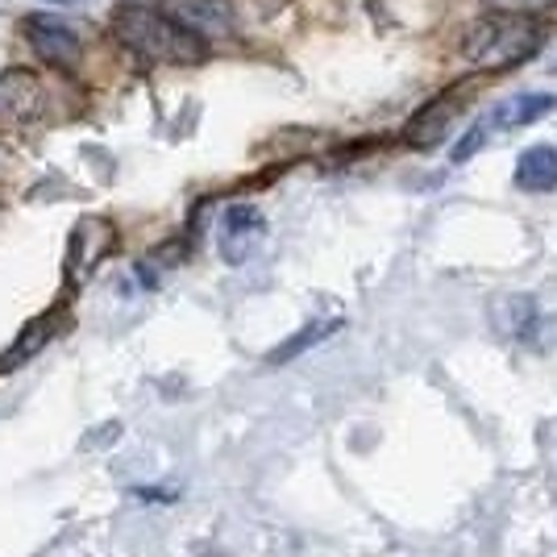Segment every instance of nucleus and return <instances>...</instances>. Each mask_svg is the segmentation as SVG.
Here are the masks:
<instances>
[{
  "label": "nucleus",
  "instance_id": "5",
  "mask_svg": "<svg viewBox=\"0 0 557 557\" xmlns=\"http://www.w3.org/2000/svg\"><path fill=\"white\" fill-rule=\"evenodd\" d=\"M262 233H267V221L250 205H237V209L225 212L221 216V255H225V262H246L262 242Z\"/></svg>",
  "mask_w": 557,
  "mask_h": 557
},
{
  "label": "nucleus",
  "instance_id": "7",
  "mask_svg": "<svg viewBox=\"0 0 557 557\" xmlns=\"http://www.w3.org/2000/svg\"><path fill=\"white\" fill-rule=\"evenodd\" d=\"M554 109H557L554 92H520L511 96V100H504V104H495L483 125H487V134L491 129H524V125L541 121L545 113H554Z\"/></svg>",
  "mask_w": 557,
  "mask_h": 557
},
{
  "label": "nucleus",
  "instance_id": "6",
  "mask_svg": "<svg viewBox=\"0 0 557 557\" xmlns=\"http://www.w3.org/2000/svg\"><path fill=\"white\" fill-rule=\"evenodd\" d=\"M454 121H458V100H454V96L429 100V104L408 121V146H417V150H433V146H442L445 134L454 129Z\"/></svg>",
  "mask_w": 557,
  "mask_h": 557
},
{
  "label": "nucleus",
  "instance_id": "3",
  "mask_svg": "<svg viewBox=\"0 0 557 557\" xmlns=\"http://www.w3.org/2000/svg\"><path fill=\"white\" fill-rule=\"evenodd\" d=\"M22 29L42 63H50V67H75V63H79V34H75L63 17L34 13V17H25Z\"/></svg>",
  "mask_w": 557,
  "mask_h": 557
},
{
  "label": "nucleus",
  "instance_id": "9",
  "mask_svg": "<svg viewBox=\"0 0 557 557\" xmlns=\"http://www.w3.org/2000/svg\"><path fill=\"white\" fill-rule=\"evenodd\" d=\"M516 187L520 191H554L557 187V150L554 146H533L516 163Z\"/></svg>",
  "mask_w": 557,
  "mask_h": 557
},
{
  "label": "nucleus",
  "instance_id": "2",
  "mask_svg": "<svg viewBox=\"0 0 557 557\" xmlns=\"http://www.w3.org/2000/svg\"><path fill=\"white\" fill-rule=\"evenodd\" d=\"M462 59L479 71H499L511 63L533 59L541 47V29L533 17H516V13H491L470 22V29L462 34Z\"/></svg>",
  "mask_w": 557,
  "mask_h": 557
},
{
  "label": "nucleus",
  "instance_id": "11",
  "mask_svg": "<svg viewBox=\"0 0 557 557\" xmlns=\"http://www.w3.org/2000/svg\"><path fill=\"white\" fill-rule=\"evenodd\" d=\"M342 325H346L342 317H321V321H308V325H304L300 333H292V337H287V342H283V346H278L267 362H271V367H283V362H292V358L308 354L312 346H321V342H325V337H333Z\"/></svg>",
  "mask_w": 557,
  "mask_h": 557
},
{
  "label": "nucleus",
  "instance_id": "13",
  "mask_svg": "<svg viewBox=\"0 0 557 557\" xmlns=\"http://www.w3.org/2000/svg\"><path fill=\"white\" fill-rule=\"evenodd\" d=\"M483 141H487V125H474L462 141H458V150H454V163H466L470 154H479L483 150Z\"/></svg>",
  "mask_w": 557,
  "mask_h": 557
},
{
  "label": "nucleus",
  "instance_id": "15",
  "mask_svg": "<svg viewBox=\"0 0 557 557\" xmlns=\"http://www.w3.org/2000/svg\"><path fill=\"white\" fill-rule=\"evenodd\" d=\"M138 499H150V504H163V499H180V491H154V487H134Z\"/></svg>",
  "mask_w": 557,
  "mask_h": 557
},
{
  "label": "nucleus",
  "instance_id": "10",
  "mask_svg": "<svg viewBox=\"0 0 557 557\" xmlns=\"http://www.w3.org/2000/svg\"><path fill=\"white\" fill-rule=\"evenodd\" d=\"M536 325H541V312L529 296H511V300L495 304V329L504 337H516V342H536Z\"/></svg>",
  "mask_w": 557,
  "mask_h": 557
},
{
  "label": "nucleus",
  "instance_id": "14",
  "mask_svg": "<svg viewBox=\"0 0 557 557\" xmlns=\"http://www.w3.org/2000/svg\"><path fill=\"white\" fill-rule=\"evenodd\" d=\"M499 13H516V17H529L533 9H545V4H557V0H491Z\"/></svg>",
  "mask_w": 557,
  "mask_h": 557
},
{
  "label": "nucleus",
  "instance_id": "1",
  "mask_svg": "<svg viewBox=\"0 0 557 557\" xmlns=\"http://www.w3.org/2000/svg\"><path fill=\"white\" fill-rule=\"evenodd\" d=\"M113 34L121 47H129L146 63L187 67L205 59V38L187 34L180 22H171L166 13L146 9V4H121L113 13Z\"/></svg>",
  "mask_w": 557,
  "mask_h": 557
},
{
  "label": "nucleus",
  "instance_id": "12",
  "mask_svg": "<svg viewBox=\"0 0 557 557\" xmlns=\"http://www.w3.org/2000/svg\"><path fill=\"white\" fill-rule=\"evenodd\" d=\"M50 333H54V317H42V321H38V329H25L22 342H17V346H13V354L4 358V367H17V362H25L29 354H38Z\"/></svg>",
  "mask_w": 557,
  "mask_h": 557
},
{
  "label": "nucleus",
  "instance_id": "4",
  "mask_svg": "<svg viewBox=\"0 0 557 557\" xmlns=\"http://www.w3.org/2000/svg\"><path fill=\"white\" fill-rule=\"evenodd\" d=\"M47 109L42 79L34 71H4L0 75V125H25Z\"/></svg>",
  "mask_w": 557,
  "mask_h": 557
},
{
  "label": "nucleus",
  "instance_id": "8",
  "mask_svg": "<svg viewBox=\"0 0 557 557\" xmlns=\"http://www.w3.org/2000/svg\"><path fill=\"white\" fill-rule=\"evenodd\" d=\"M163 13L171 22L184 25L187 34H196V38H209V34H225L230 29L225 9L212 4V0H166Z\"/></svg>",
  "mask_w": 557,
  "mask_h": 557
},
{
  "label": "nucleus",
  "instance_id": "16",
  "mask_svg": "<svg viewBox=\"0 0 557 557\" xmlns=\"http://www.w3.org/2000/svg\"><path fill=\"white\" fill-rule=\"evenodd\" d=\"M50 4H75V0H50Z\"/></svg>",
  "mask_w": 557,
  "mask_h": 557
}]
</instances>
